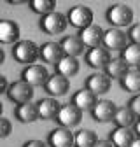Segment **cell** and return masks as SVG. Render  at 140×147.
Returning a JSON list of instances; mask_svg holds the SVG:
<instances>
[{"label":"cell","instance_id":"1","mask_svg":"<svg viewBox=\"0 0 140 147\" xmlns=\"http://www.w3.org/2000/svg\"><path fill=\"white\" fill-rule=\"evenodd\" d=\"M107 21L112 25V28H125V26H131L133 25V11L131 7H128L126 4H112L107 12H105Z\"/></svg>","mask_w":140,"mask_h":147},{"label":"cell","instance_id":"2","mask_svg":"<svg viewBox=\"0 0 140 147\" xmlns=\"http://www.w3.org/2000/svg\"><path fill=\"white\" fill-rule=\"evenodd\" d=\"M12 56L18 63L23 65H33L35 60L40 58V46H37L33 40H20L12 47Z\"/></svg>","mask_w":140,"mask_h":147},{"label":"cell","instance_id":"3","mask_svg":"<svg viewBox=\"0 0 140 147\" xmlns=\"http://www.w3.org/2000/svg\"><path fill=\"white\" fill-rule=\"evenodd\" d=\"M67 20H68V25H72L81 32L93 25V11L86 5H74L67 12Z\"/></svg>","mask_w":140,"mask_h":147},{"label":"cell","instance_id":"4","mask_svg":"<svg viewBox=\"0 0 140 147\" xmlns=\"http://www.w3.org/2000/svg\"><path fill=\"white\" fill-rule=\"evenodd\" d=\"M33 86H30L28 82H25L23 79L16 81V82H11L9 89H7V98L16 103V105H21V103H26V102H32L33 98Z\"/></svg>","mask_w":140,"mask_h":147},{"label":"cell","instance_id":"5","mask_svg":"<svg viewBox=\"0 0 140 147\" xmlns=\"http://www.w3.org/2000/svg\"><path fill=\"white\" fill-rule=\"evenodd\" d=\"M49 77H51V76H49L47 68H46L44 65H39V63L28 65V67L21 72V79H23L25 82H28L30 86H33V88H40V86L46 88Z\"/></svg>","mask_w":140,"mask_h":147},{"label":"cell","instance_id":"6","mask_svg":"<svg viewBox=\"0 0 140 147\" xmlns=\"http://www.w3.org/2000/svg\"><path fill=\"white\" fill-rule=\"evenodd\" d=\"M68 25V20H67V16L55 11V12H51L44 18H40V30L44 33H49V35H58V33H63L65 28Z\"/></svg>","mask_w":140,"mask_h":147},{"label":"cell","instance_id":"7","mask_svg":"<svg viewBox=\"0 0 140 147\" xmlns=\"http://www.w3.org/2000/svg\"><path fill=\"white\" fill-rule=\"evenodd\" d=\"M130 46L128 33L121 28H109L105 30L103 37V47H107L109 51H125Z\"/></svg>","mask_w":140,"mask_h":147},{"label":"cell","instance_id":"8","mask_svg":"<svg viewBox=\"0 0 140 147\" xmlns=\"http://www.w3.org/2000/svg\"><path fill=\"white\" fill-rule=\"evenodd\" d=\"M81 119H82V110L74 103H67V105H61L58 117H56V123L63 128L72 130V128H75L81 123Z\"/></svg>","mask_w":140,"mask_h":147},{"label":"cell","instance_id":"9","mask_svg":"<svg viewBox=\"0 0 140 147\" xmlns=\"http://www.w3.org/2000/svg\"><path fill=\"white\" fill-rule=\"evenodd\" d=\"M117 105L112 100H98V103L91 109V117L96 123H110L116 117Z\"/></svg>","mask_w":140,"mask_h":147},{"label":"cell","instance_id":"10","mask_svg":"<svg viewBox=\"0 0 140 147\" xmlns=\"http://www.w3.org/2000/svg\"><path fill=\"white\" fill-rule=\"evenodd\" d=\"M86 63L90 65L91 68H96V70H105L107 68V65L110 63V51L107 49V47H103V46H100V47H95V49H88V53H86Z\"/></svg>","mask_w":140,"mask_h":147},{"label":"cell","instance_id":"11","mask_svg":"<svg viewBox=\"0 0 140 147\" xmlns=\"http://www.w3.org/2000/svg\"><path fill=\"white\" fill-rule=\"evenodd\" d=\"M47 144H49V147H74L75 133H72V130H68V128L58 126L49 133Z\"/></svg>","mask_w":140,"mask_h":147},{"label":"cell","instance_id":"12","mask_svg":"<svg viewBox=\"0 0 140 147\" xmlns=\"http://www.w3.org/2000/svg\"><path fill=\"white\" fill-rule=\"evenodd\" d=\"M110 84H112V79L105 72H95V74L86 77V88L91 89L96 96L107 93L110 89Z\"/></svg>","mask_w":140,"mask_h":147},{"label":"cell","instance_id":"13","mask_svg":"<svg viewBox=\"0 0 140 147\" xmlns=\"http://www.w3.org/2000/svg\"><path fill=\"white\" fill-rule=\"evenodd\" d=\"M79 37H81V40L84 42L86 47H90V49H95V47H100L103 46V37H105V30L98 25H91V26H88L84 30L79 32Z\"/></svg>","mask_w":140,"mask_h":147},{"label":"cell","instance_id":"14","mask_svg":"<svg viewBox=\"0 0 140 147\" xmlns=\"http://www.w3.org/2000/svg\"><path fill=\"white\" fill-rule=\"evenodd\" d=\"M14 117L20 123H23V124H30L33 121H37V119H40L39 105L33 103V102H26V103H21V105H16Z\"/></svg>","mask_w":140,"mask_h":147},{"label":"cell","instance_id":"15","mask_svg":"<svg viewBox=\"0 0 140 147\" xmlns=\"http://www.w3.org/2000/svg\"><path fill=\"white\" fill-rule=\"evenodd\" d=\"M65 56V53H63V47L60 42H44L40 46V58L44 63H52V65H58L61 61V58Z\"/></svg>","mask_w":140,"mask_h":147},{"label":"cell","instance_id":"16","mask_svg":"<svg viewBox=\"0 0 140 147\" xmlns=\"http://www.w3.org/2000/svg\"><path fill=\"white\" fill-rule=\"evenodd\" d=\"M20 25L12 20L0 21V42L2 44H18L20 42Z\"/></svg>","mask_w":140,"mask_h":147},{"label":"cell","instance_id":"17","mask_svg":"<svg viewBox=\"0 0 140 147\" xmlns=\"http://www.w3.org/2000/svg\"><path fill=\"white\" fill-rule=\"evenodd\" d=\"M137 138V133L131 130V128H121V126H116L114 130L110 131V142L116 145V147H131V144L135 142Z\"/></svg>","mask_w":140,"mask_h":147},{"label":"cell","instance_id":"18","mask_svg":"<svg viewBox=\"0 0 140 147\" xmlns=\"http://www.w3.org/2000/svg\"><path fill=\"white\" fill-rule=\"evenodd\" d=\"M70 88V82L67 77L60 76V74H55V76H51L47 84H46V91H47V95L51 98H55V96H63L67 95V91Z\"/></svg>","mask_w":140,"mask_h":147},{"label":"cell","instance_id":"19","mask_svg":"<svg viewBox=\"0 0 140 147\" xmlns=\"http://www.w3.org/2000/svg\"><path fill=\"white\" fill-rule=\"evenodd\" d=\"M72 103L77 105L82 112H84V110H91V109L98 103V96L93 93L91 89L82 88V89L75 91V95L72 96Z\"/></svg>","mask_w":140,"mask_h":147},{"label":"cell","instance_id":"20","mask_svg":"<svg viewBox=\"0 0 140 147\" xmlns=\"http://www.w3.org/2000/svg\"><path fill=\"white\" fill-rule=\"evenodd\" d=\"M37 105H39L40 119H44V121H56L58 112H60V109H61V105L58 103V100H55V98H42Z\"/></svg>","mask_w":140,"mask_h":147},{"label":"cell","instance_id":"21","mask_svg":"<svg viewBox=\"0 0 140 147\" xmlns=\"http://www.w3.org/2000/svg\"><path fill=\"white\" fill-rule=\"evenodd\" d=\"M60 44H61L63 53L67 54V56H74V58L81 56V54L84 53V49H86V46H84V42L81 40L79 35H68V37H63Z\"/></svg>","mask_w":140,"mask_h":147},{"label":"cell","instance_id":"22","mask_svg":"<svg viewBox=\"0 0 140 147\" xmlns=\"http://www.w3.org/2000/svg\"><path fill=\"white\" fill-rule=\"evenodd\" d=\"M103 72L107 74L110 79H119V81H121V79L130 72V65L122 60L121 56H119V58H112L110 63L107 65V68H105Z\"/></svg>","mask_w":140,"mask_h":147},{"label":"cell","instance_id":"23","mask_svg":"<svg viewBox=\"0 0 140 147\" xmlns=\"http://www.w3.org/2000/svg\"><path fill=\"white\" fill-rule=\"evenodd\" d=\"M56 74H60V76H63V77H74V76H77L79 74V61H77V58H74V56H65L61 58V61L56 65Z\"/></svg>","mask_w":140,"mask_h":147},{"label":"cell","instance_id":"24","mask_svg":"<svg viewBox=\"0 0 140 147\" xmlns=\"http://www.w3.org/2000/svg\"><path fill=\"white\" fill-rule=\"evenodd\" d=\"M137 121H138L137 114L133 112V110H131L128 105L119 107L117 112H116V117H114L116 126H121V128H131V126L137 124Z\"/></svg>","mask_w":140,"mask_h":147},{"label":"cell","instance_id":"25","mask_svg":"<svg viewBox=\"0 0 140 147\" xmlns=\"http://www.w3.org/2000/svg\"><path fill=\"white\" fill-rule=\"evenodd\" d=\"M121 88L128 93H140V70H130L125 77L121 79Z\"/></svg>","mask_w":140,"mask_h":147},{"label":"cell","instance_id":"26","mask_svg":"<svg viewBox=\"0 0 140 147\" xmlns=\"http://www.w3.org/2000/svg\"><path fill=\"white\" fill-rule=\"evenodd\" d=\"M30 9L35 12V14H39V16H47L51 12H55V0H32V2H28Z\"/></svg>","mask_w":140,"mask_h":147},{"label":"cell","instance_id":"27","mask_svg":"<svg viewBox=\"0 0 140 147\" xmlns=\"http://www.w3.org/2000/svg\"><path fill=\"white\" fill-rule=\"evenodd\" d=\"M100 138L91 130H81L75 133V147H95Z\"/></svg>","mask_w":140,"mask_h":147},{"label":"cell","instance_id":"28","mask_svg":"<svg viewBox=\"0 0 140 147\" xmlns=\"http://www.w3.org/2000/svg\"><path fill=\"white\" fill-rule=\"evenodd\" d=\"M121 58L130 67H140V46L138 44H130L125 51H121Z\"/></svg>","mask_w":140,"mask_h":147},{"label":"cell","instance_id":"29","mask_svg":"<svg viewBox=\"0 0 140 147\" xmlns=\"http://www.w3.org/2000/svg\"><path fill=\"white\" fill-rule=\"evenodd\" d=\"M128 39H130V44H138L140 46V23H135V25L130 26Z\"/></svg>","mask_w":140,"mask_h":147},{"label":"cell","instance_id":"30","mask_svg":"<svg viewBox=\"0 0 140 147\" xmlns=\"http://www.w3.org/2000/svg\"><path fill=\"white\" fill-rule=\"evenodd\" d=\"M11 133H12V123L7 117H2V119H0V137L7 138Z\"/></svg>","mask_w":140,"mask_h":147},{"label":"cell","instance_id":"31","mask_svg":"<svg viewBox=\"0 0 140 147\" xmlns=\"http://www.w3.org/2000/svg\"><path fill=\"white\" fill-rule=\"evenodd\" d=\"M128 107L133 110V112L137 114V117L140 119V93H138V95H135V96L128 102Z\"/></svg>","mask_w":140,"mask_h":147},{"label":"cell","instance_id":"32","mask_svg":"<svg viewBox=\"0 0 140 147\" xmlns=\"http://www.w3.org/2000/svg\"><path fill=\"white\" fill-rule=\"evenodd\" d=\"M23 147H49V144H44L42 140L33 138V140H26V142L23 144Z\"/></svg>","mask_w":140,"mask_h":147},{"label":"cell","instance_id":"33","mask_svg":"<svg viewBox=\"0 0 140 147\" xmlns=\"http://www.w3.org/2000/svg\"><path fill=\"white\" fill-rule=\"evenodd\" d=\"M9 82H7V77L5 76H2L0 77V91H2V93H7V89H9Z\"/></svg>","mask_w":140,"mask_h":147},{"label":"cell","instance_id":"34","mask_svg":"<svg viewBox=\"0 0 140 147\" xmlns=\"http://www.w3.org/2000/svg\"><path fill=\"white\" fill-rule=\"evenodd\" d=\"M95 147H116V145H114L110 140H98Z\"/></svg>","mask_w":140,"mask_h":147},{"label":"cell","instance_id":"35","mask_svg":"<svg viewBox=\"0 0 140 147\" xmlns=\"http://www.w3.org/2000/svg\"><path fill=\"white\" fill-rule=\"evenodd\" d=\"M9 4H12V5H21V4H26V2H23V0H9Z\"/></svg>","mask_w":140,"mask_h":147},{"label":"cell","instance_id":"36","mask_svg":"<svg viewBox=\"0 0 140 147\" xmlns=\"http://www.w3.org/2000/svg\"><path fill=\"white\" fill-rule=\"evenodd\" d=\"M135 133H137V137H140V119H138L137 124H135Z\"/></svg>","mask_w":140,"mask_h":147},{"label":"cell","instance_id":"37","mask_svg":"<svg viewBox=\"0 0 140 147\" xmlns=\"http://www.w3.org/2000/svg\"><path fill=\"white\" fill-rule=\"evenodd\" d=\"M131 147H140V137H137V138H135V142L131 144Z\"/></svg>","mask_w":140,"mask_h":147}]
</instances>
